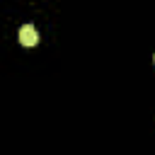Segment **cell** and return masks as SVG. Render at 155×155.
<instances>
[{"label": "cell", "mask_w": 155, "mask_h": 155, "mask_svg": "<svg viewBox=\"0 0 155 155\" xmlns=\"http://www.w3.org/2000/svg\"><path fill=\"white\" fill-rule=\"evenodd\" d=\"M17 39H19L22 46H36L39 44V31L34 29V24H24V27H19Z\"/></svg>", "instance_id": "6da1fadb"}]
</instances>
